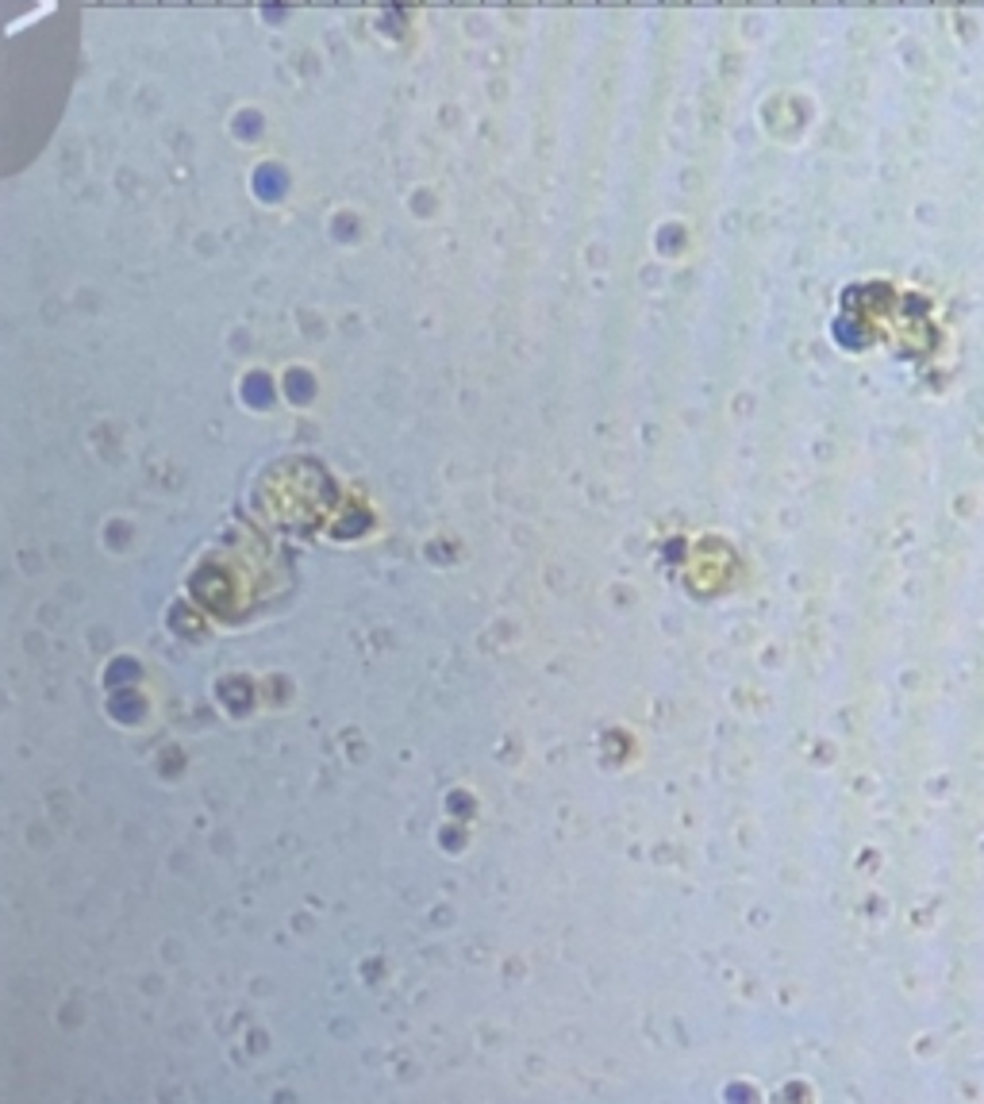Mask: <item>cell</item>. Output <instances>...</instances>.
I'll return each mask as SVG.
<instances>
[{
    "label": "cell",
    "instance_id": "6da1fadb",
    "mask_svg": "<svg viewBox=\"0 0 984 1104\" xmlns=\"http://www.w3.org/2000/svg\"><path fill=\"white\" fill-rule=\"evenodd\" d=\"M573 4H600V0H573Z\"/></svg>",
    "mask_w": 984,
    "mask_h": 1104
},
{
    "label": "cell",
    "instance_id": "7a4b0ae2",
    "mask_svg": "<svg viewBox=\"0 0 984 1104\" xmlns=\"http://www.w3.org/2000/svg\"><path fill=\"white\" fill-rule=\"evenodd\" d=\"M604 4H627V0H604Z\"/></svg>",
    "mask_w": 984,
    "mask_h": 1104
},
{
    "label": "cell",
    "instance_id": "3957f363",
    "mask_svg": "<svg viewBox=\"0 0 984 1104\" xmlns=\"http://www.w3.org/2000/svg\"><path fill=\"white\" fill-rule=\"evenodd\" d=\"M692 4H712V0H692Z\"/></svg>",
    "mask_w": 984,
    "mask_h": 1104
},
{
    "label": "cell",
    "instance_id": "277c9868",
    "mask_svg": "<svg viewBox=\"0 0 984 1104\" xmlns=\"http://www.w3.org/2000/svg\"><path fill=\"white\" fill-rule=\"evenodd\" d=\"M489 4H508V0H489Z\"/></svg>",
    "mask_w": 984,
    "mask_h": 1104
},
{
    "label": "cell",
    "instance_id": "5b68a950",
    "mask_svg": "<svg viewBox=\"0 0 984 1104\" xmlns=\"http://www.w3.org/2000/svg\"><path fill=\"white\" fill-rule=\"evenodd\" d=\"M458 4H477V0H458Z\"/></svg>",
    "mask_w": 984,
    "mask_h": 1104
},
{
    "label": "cell",
    "instance_id": "8992f818",
    "mask_svg": "<svg viewBox=\"0 0 984 1104\" xmlns=\"http://www.w3.org/2000/svg\"><path fill=\"white\" fill-rule=\"evenodd\" d=\"M427 4H446V0H427Z\"/></svg>",
    "mask_w": 984,
    "mask_h": 1104
},
{
    "label": "cell",
    "instance_id": "52a82bcc",
    "mask_svg": "<svg viewBox=\"0 0 984 1104\" xmlns=\"http://www.w3.org/2000/svg\"><path fill=\"white\" fill-rule=\"evenodd\" d=\"M546 4H562V0H546Z\"/></svg>",
    "mask_w": 984,
    "mask_h": 1104
},
{
    "label": "cell",
    "instance_id": "ba28073f",
    "mask_svg": "<svg viewBox=\"0 0 984 1104\" xmlns=\"http://www.w3.org/2000/svg\"><path fill=\"white\" fill-rule=\"evenodd\" d=\"M223 4H239V0H223Z\"/></svg>",
    "mask_w": 984,
    "mask_h": 1104
},
{
    "label": "cell",
    "instance_id": "9c48e42d",
    "mask_svg": "<svg viewBox=\"0 0 984 1104\" xmlns=\"http://www.w3.org/2000/svg\"><path fill=\"white\" fill-rule=\"evenodd\" d=\"M316 4H331V0H316Z\"/></svg>",
    "mask_w": 984,
    "mask_h": 1104
},
{
    "label": "cell",
    "instance_id": "30bf717a",
    "mask_svg": "<svg viewBox=\"0 0 984 1104\" xmlns=\"http://www.w3.org/2000/svg\"><path fill=\"white\" fill-rule=\"evenodd\" d=\"M166 4H181V0H166Z\"/></svg>",
    "mask_w": 984,
    "mask_h": 1104
},
{
    "label": "cell",
    "instance_id": "8fae6325",
    "mask_svg": "<svg viewBox=\"0 0 984 1104\" xmlns=\"http://www.w3.org/2000/svg\"><path fill=\"white\" fill-rule=\"evenodd\" d=\"M727 4H742V0H727Z\"/></svg>",
    "mask_w": 984,
    "mask_h": 1104
},
{
    "label": "cell",
    "instance_id": "7c38bea8",
    "mask_svg": "<svg viewBox=\"0 0 984 1104\" xmlns=\"http://www.w3.org/2000/svg\"><path fill=\"white\" fill-rule=\"evenodd\" d=\"M254 4H266V0H254Z\"/></svg>",
    "mask_w": 984,
    "mask_h": 1104
},
{
    "label": "cell",
    "instance_id": "4fadbf2b",
    "mask_svg": "<svg viewBox=\"0 0 984 1104\" xmlns=\"http://www.w3.org/2000/svg\"><path fill=\"white\" fill-rule=\"evenodd\" d=\"M346 4H358V0H346Z\"/></svg>",
    "mask_w": 984,
    "mask_h": 1104
},
{
    "label": "cell",
    "instance_id": "5bb4252c",
    "mask_svg": "<svg viewBox=\"0 0 984 1104\" xmlns=\"http://www.w3.org/2000/svg\"><path fill=\"white\" fill-rule=\"evenodd\" d=\"M758 4H769V0H758Z\"/></svg>",
    "mask_w": 984,
    "mask_h": 1104
},
{
    "label": "cell",
    "instance_id": "9a60e30c",
    "mask_svg": "<svg viewBox=\"0 0 984 1104\" xmlns=\"http://www.w3.org/2000/svg\"><path fill=\"white\" fill-rule=\"evenodd\" d=\"M197 4H208V0H197Z\"/></svg>",
    "mask_w": 984,
    "mask_h": 1104
},
{
    "label": "cell",
    "instance_id": "2e32d148",
    "mask_svg": "<svg viewBox=\"0 0 984 1104\" xmlns=\"http://www.w3.org/2000/svg\"><path fill=\"white\" fill-rule=\"evenodd\" d=\"M289 4H300V0H289Z\"/></svg>",
    "mask_w": 984,
    "mask_h": 1104
}]
</instances>
